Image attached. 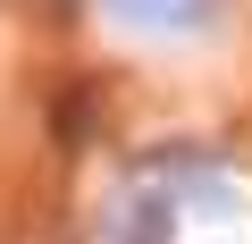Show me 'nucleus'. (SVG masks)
<instances>
[{
    "label": "nucleus",
    "mask_w": 252,
    "mask_h": 244,
    "mask_svg": "<svg viewBox=\"0 0 252 244\" xmlns=\"http://www.w3.org/2000/svg\"><path fill=\"white\" fill-rule=\"evenodd\" d=\"M101 17L126 34H152V42H193L219 17V0H101Z\"/></svg>",
    "instance_id": "nucleus-1"
},
{
    "label": "nucleus",
    "mask_w": 252,
    "mask_h": 244,
    "mask_svg": "<svg viewBox=\"0 0 252 244\" xmlns=\"http://www.w3.org/2000/svg\"><path fill=\"white\" fill-rule=\"evenodd\" d=\"M118 244H177V202L152 194V185H135L126 210H118Z\"/></svg>",
    "instance_id": "nucleus-2"
}]
</instances>
